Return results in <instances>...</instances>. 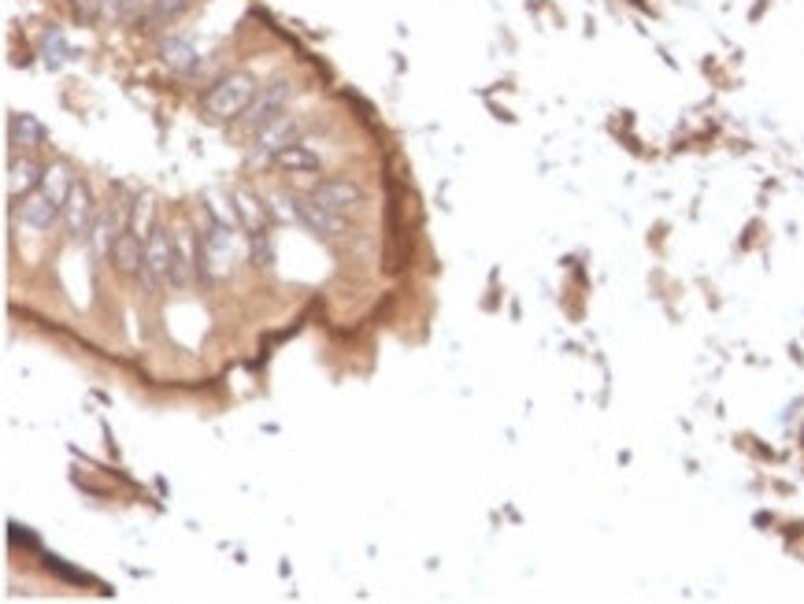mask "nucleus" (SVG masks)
I'll return each instance as SVG.
<instances>
[{
    "label": "nucleus",
    "mask_w": 804,
    "mask_h": 604,
    "mask_svg": "<svg viewBox=\"0 0 804 604\" xmlns=\"http://www.w3.org/2000/svg\"><path fill=\"white\" fill-rule=\"evenodd\" d=\"M312 197L319 204H326V208H334L338 215H356L360 208H363V190L352 179H323V182H315L312 185Z\"/></svg>",
    "instance_id": "8"
},
{
    "label": "nucleus",
    "mask_w": 804,
    "mask_h": 604,
    "mask_svg": "<svg viewBox=\"0 0 804 604\" xmlns=\"http://www.w3.org/2000/svg\"><path fill=\"white\" fill-rule=\"evenodd\" d=\"M290 208H293V215L301 219L308 230H312V234L326 238V241H334V238H341L349 230L345 215H338L334 208L319 204L315 197H290Z\"/></svg>",
    "instance_id": "5"
},
{
    "label": "nucleus",
    "mask_w": 804,
    "mask_h": 604,
    "mask_svg": "<svg viewBox=\"0 0 804 604\" xmlns=\"http://www.w3.org/2000/svg\"><path fill=\"white\" fill-rule=\"evenodd\" d=\"M108 256H112L115 271L123 274V279H134V274L145 271V238H141L138 230H123Z\"/></svg>",
    "instance_id": "10"
},
{
    "label": "nucleus",
    "mask_w": 804,
    "mask_h": 604,
    "mask_svg": "<svg viewBox=\"0 0 804 604\" xmlns=\"http://www.w3.org/2000/svg\"><path fill=\"white\" fill-rule=\"evenodd\" d=\"M197 274V256H193V241L185 230L174 234V268H171V285L174 290H185L190 279Z\"/></svg>",
    "instance_id": "16"
},
{
    "label": "nucleus",
    "mask_w": 804,
    "mask_h": 604,
    "mask_svg": "<svg viewBox=\"0 0 804 604\" xmlns=\"http://www.w3.org/2000/svg\"><path fill=\"white\" fill-rule=\"evenodd\" d=\"M301 134H304V123L297 115L285 112V115L274 119V123H268V127L257 130V134L249 138L245 157H249V163H274L285 149L301 141Z\"/></svg>",
    "instance_id": "2"
},
{
    "label": "nucleus",
    "mask_w": 804,
    "mask_h": 604,
    "mask_svg": "<svg viewBox=\"0 0 804 604\" xmlns=\"http://www.w3.org/2000/svg\"><path fill=\"white\" fill-rule=\"evenodd\" d=\"M160 63L174 74H193V71H201L204 57L193 38H168V41H160Z\"/></svg>",
    "instance_id": "9"
},
{
    "label": "nucleus",
    "mask_w": 804,
    "mask_h": 604,
    "mask_svg": "<svg viewBox=\"0 0 804 604\" xmlns=\"http://www.w3.org/2000/svg\"><path fill=\"white\" fill-rule=\"evenodd\" d=\"M290 82H268V85H260V93L252 97V104L245 108V112L238 115V130L245 138H252L257 130H263L268 123H274L279 115H285V108H290Z\"/></svg>",
    "instance_id": "3"
},
{
    "label": "nucleus",
    "mask_w": 804,
    "mask_h": 604,
    "mask_svg": "<svg viewBox=\"0 0 804 604\" xmlns=\"http://www.w3.org/2000/svg\"><path fill=\"white\" fill-rule=\"evenodd\" d=\"M97 204H93V193L86 182H74L68 201H63V226H68V234L74 241H90L93 226H97Z\"/></svg>",
    "instance_id": "6"
},
{
    "label": "nucleus",
    "mask_w": 804,
    "mask_h": 604,
    "mask_svg": "<svg viewBox=\"0 0 804 604\" xmlns=\"http://www.w3.org/2000/svg\"><path fill=\"white\" fill-rule=\"evenodd\" d=\"M8 138H12L16 149H38L41 141H46V127H41L34 115H12Z\"/></svg>",
    "instance_id": "18"
},
{
    "label": "nucleus",
    "mask_w": 804,
    "mask_h": 604,
    "mask_svg": "<svg viewBox=\"0 0 804 604\" xmlns=\"http://www.w3.org/2000/svg\"><path fill=\"white\" fill-rule=\"evenodd\" d=\"M123 230H127V208L108 204V212L97 215V226H93V234H90L97 256H108V252H112V245H115V238L123 234Z\"/></svg>",
    "instance_id": "12"
},
{
    "label": "nucleus",
    "mask_w": 804,
    "mask_h": 604,
    "mask_svg": "<svg viewBox=\"0 0 804 604\" xmlns=\"http://www.w3.org/2000/svg\"><path fill=\"white\" fill-rule=\"evenodd\" d=\"M63 215V208L60 204H52L46 193L34 190L30 197H23V212H19V219H23V226L27 230H34V234H49L52 226H57V219Z\"/></svg>",
    "instance_id": "11"
},
{
    "label": "nucleus",
    "mask_w": 804,
    "mask_h": 604,
    "mask_svg": "<svg viewBox=\"0 0 804 604\" xmlns=\"http://www.w3.org/2000/svg\"><path fill=\"white\" fill-rule=\"evenodd\" d=\"M193 0H152L145 8V16H141V23L145 30H163V27H174L179 19L190 12Z\"/></svg>",
    "instance_id": "15"
},
{
    "label": "nucleus",
    "mask_w": 804,
    "mask_h": 604,
    "mask_svg": "<svg viewBox=\"0 0 804 604\" xmlns=\"http://www.w3.org/2000/svg\"><path fill=\"white\" fill-rule=\"evenodd\" d=\"M74 12L97 27H127L145 16V0H74Z\"/></svg>",
    "instance_id": "4"
},
{
    "label": "nucleus",
    "mask_w": 804,
    "mask_h": 604,
    "mask_svg": "<svg viewBox=\"0 0 804 604\" xmlns=\"http://www.w3.org/2000/svg\"><path fill=\"white\" fill-rule=\"evenodd\" d=\"M41 171L30 157H12L8 160V197L19 201V197H30L41 185Z\"/></svg>",
    "instance_id": "13"
},
{
    "label": "nucleus",
    "mask_w": 804,
    "mask_h": 604,
    "mask_svg": "<svg viewBox=\"0 0 804 604\" xmlns=\"http://www.w3.org/2000/svg\"><path fill=\"white\" fill-rule=\"evenodd\" d=\"M71 171L63 168V163H57V168H49L46 174H41V185L38 190L49 197L52 204H60L63 208V201H68V193H71Z\"/></svg>",
    "instance_id": "19"
},
{
    "label": "nucleus",
    "mask_w": 804,
    "mask_h": 604,
    "mask_svg": "<svg viewBox=\"0 0 804 604\" xmlns=\"http://www.w3.org/2000/svg\"><path fill=\"white\" fill-rule=\"evenodd\" d=\"M234 212L241 219V226H245V234L249 238H260V234H268V212H263V204L257 201V197H249V193H234Z\"/></svg>",
    "instance_id": "17"
},
{
    "label": "nucleus",
    "mask_w": 804,
    "mask_h": 604,
    "mask_svg": "<svg viewBox=\"0 0 804 604\" xmlns=\"http://www.w3.org/2000/svg\"><path fill=\"white\" fill-rule=\"evenodd\" d=\"M257 93H260V82L252 71H227L223 79L208 85V93L201 97V112L212 119V123H238V115L252 104Z\"/></svg>",
    "instance_id": "1"
},
{
    "label": "nucleus",
    "mask_w": 804,
    "mask_h": 604,
    "mask_svg": "<svg viewBox=\"0 0 804 604\" xmlns=\"http://www.w3.org/2000/svg\"><path fill=\"white\" fill-rule=\"evenodd\" d=\"M274 168L285 171L290 179H312V174H319V157L308 145L297 141V145H290L279 160H274Z\"/></svg>",
    "instance_id": "14"
},
{
    "label": "nucleus",
    "mask_w": 804,
    "mask_h": 604,
    "mask_svg": "<svg viewBox=\"0 0 804 604\" xmlns=\"http://www.w3.org/2000/svg\"><path fill=\"white\" fill-rule=\"evenodd\" d=\"M171 268H174V238L157 226L145 238V271H141V279H145L152 290H157V285H171Z\"/></svg>",
    "instance_id": "7"
}]
</instances>
